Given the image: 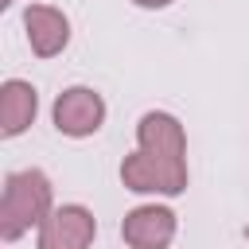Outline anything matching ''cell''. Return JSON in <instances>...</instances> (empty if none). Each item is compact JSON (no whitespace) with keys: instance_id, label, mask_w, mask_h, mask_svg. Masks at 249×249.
<instances>
[{"instance_id":"obj_1","label":"cell","mask_w":249,"mask_h":249,"mask_svg":"<svg viewBox=\"0 0 249 249\" xmlns=\"http://www.w3.org/2000/svg\"><path fill=\"white\" fill-rule=\"evenodd\" d=\"M136 136H140V152L121 163L124 187L144 195H179L187 187L183 124L171 113H144Z\"/></svg>"},{"instance_id":"obj_2","label":"cell","mask_w":249,"mask_h":249,"mask_svg":"<svg viewBox=\"0 0 249 249\" xmlns=\"http://www.w3.org/2000/svg\"><path fill=\"white\" fill-rule=\"evenodd\" d=\"M51 214V183L43 171H12L4 179L0 198V233L4 241H16L23 230L43 222Z\"/></svg>"},{"instance_id":"obj_3","label":"cell","mask_w":249,"mask_h":249,"mask_svg":"<svg viewBox=\"0 0 249 249\" xmlns=\"http://www.w3.org/2000/svg\"><path fill=\"white\" fill-rule=\"evenodd\" d=\"M93 230L97 222L86 206H58L39 222V249H89Z\"/></svg>"},{"instance_id":"obj_4","label":"cell","mask_w":249,"mask_h":249,"mask_svg":"<svg viewBox=\"0 0 249 249\" xmlns=\"http://www.w3.org/2000/svg\"><path fill=\"white\" fill-rule=\"evenodd\" d=\"M101 117H105V101L86 89V86H74L66 93H58L54 101V128L66 132V136H89L101 128Z\"/></svg>"},{"instance_id":"obj_5","label":"cell","mask_w":249,"mask_h":249,"mask_svg":"<svg viewBox=\"0 0 249 249\" xmlns=\"http://www.w3.org/2000/svg\"><path fill=\"white\" fill-rule=\"evenodd\" d=\"M121 237L132 249H167L175 237V214L167 206H136L121 222Z\"/></svg>"},{"instance_id":"obj_6","label":"cell","mask_w":249,"mask_h":249,"mask_svg":"<svg viewBox=\"0 0 249 249\" xmlns=\"http://www.w3.org/2000/svg\"><path fill=\"white\" fill-rule=\"evenodd\" d=\"M23 27H27V39H31V51L39 58H51L66 47L70 39V23L58 8H47V4H31L23 12Z\"/></svg>"},{"instance_id":"obj_7","label":"cell","mask_w":249,"mask_h":249,"mask_svg":"<svg viewBox=\"0 0 249 249\" xmlns=\"http://www.w3.org/2000/svg\"><path fill=\"white\" fill-rule=\"evenodd\" d=\"M35 109H39V97L27 82H19V78L4 82V89H0V136H19L35 121Z\"/></svg>"},{"instance_id":"obj_8","label":"cell","mask_w":249,"mask_h":249,"mask_svg":"<svg viewBox=\"0 0 249 249\" xmlns=\"http://www.w3.org/2000/svg\"><path fill=\"white\" fill-rule=\"evenodd\" d=\"M140 8H163V4H171V0H136Z\"/></svg>"},{"instance_id":"obj_9","label":"cell","mask_w":249,"mask_h":249,"mask_svg":"<svg viewBox=\"0 0 249 249\" xmlns=\"http://www.w3.org/2000/svg\"><path fill=\"white\" fill-rule=\"evenodd\" d=\"M0 4H12V0H0Z\"/></svg>"},{"instance_id":"obj_10","label":"cell","mask_w":249,"mask_h":249,"mask_svg":"<svg viewBox=\"0 0 249 249\" xmlns=\"http://www.w3.org/2000/svg\"><path fill=\"white\" fill-rule=\"evenodd\" d=\"M245 237H249V230H245Z\"/></svg>"}]
</instances>
